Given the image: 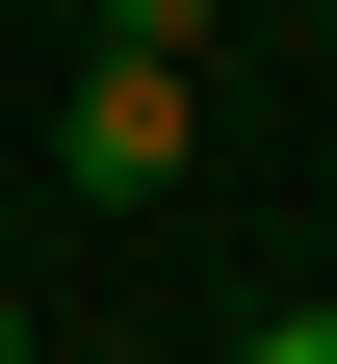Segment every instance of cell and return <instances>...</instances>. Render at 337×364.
<instances>
[{
    "label": "cell",
    "mask_w": 337,
    "mask_h": 364,
    "mask_svg": "<svg viewBox=\"0 0 337 364\" xmlns=\"http://www.w3.org/2000/svg\"><path fill=\"white\" fill-rule=\"evenodd\" d=\"M233 364H337V312H260V338H233Z\"/></svg>",
    "instance_id": "obj_3"
},
{
    "label": "cell",
    "mask_w": 337,
    "mask_h": 364,
    "mask_svg": "<svg viewBox=\"0 0 337 364\" xmlns=\"http://www.w3.org/2000/svg\"><path fill=\"white\" fill-rule=\"evenodd\" d=\"M208 26H233V0H104V53H208Z\"/></svg>",
    "instance_id": "obj_2"
},
{
    "label": "cell",
    "mask_w": 337,
    "mask_h": 364,
    "mask_svg": "<svg viewBox=\"0 0 337 364\" xmlns=\"http://www.w3.org/2000/svg\"><path fill=\"white\" fill-rule=\"evenodd\" d=\"M182 130H208V105H182V53H104V78L53 105V182H78V208H156V182H182Z\"/></svg>",
    "instance_id": "obj_1"
},
{
    "label": "cell",
    "mask_w": 337,
    "mask_h": 364,
    "mask_svg": "<svg viewBox=\"0 0 337 364\" xmlns=\"http://www.w3.org/2000/svg\"><path fill=\"white\" fill-rule=\"evenodd\" d=\"M0 364H26V312H0Z\"/></svg>",
    "instance_id": "obj_4"
}]
</instances>
